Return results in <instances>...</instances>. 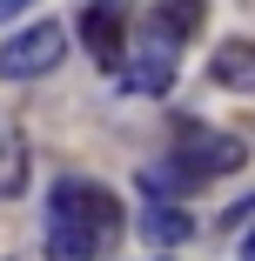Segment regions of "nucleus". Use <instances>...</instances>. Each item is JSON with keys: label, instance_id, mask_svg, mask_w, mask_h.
<instances>
[{"label": "nucleus", "instance_id": "obj_1", "mask_svg": "<svg viewBox=\"0 0 255 261\" xmlns=\"http://www.w3.org/2000/svg\"><path fill=\"white\" fill-rule=\"evenodd\" d=\"M61 61H67V27L61 20H34V27L7 34V47H0V74L7 81H40Z\"/></svg>", "mask_w": 255, "mask_h": 261}, {"label": "nucleus", "instance_id": "obj_2", "mask_svg": "<svg viewBox=\"0 0 255 261\" xmlns=\"http://www.w3.org/2000/svg\"><path fill=\"white\" fill-rule=\"evenodd\" d=\"M242 161H248V147H242L235 134L188 127V134L175 141V181H181V188H195V181H215V174H235Z\"/></svg>", "mask_w": 255, "mask_h": 261}, {"label": "nucleus", "instance_id": "obj_3", "mask_svg": "<svg viewBox=\"0 0 255 261\" xmlns=\"http://www.w3.org/2000/svg\"><path fill=\"white\" fill-rule=\"evenodd\" d=\"M47 215L87 228L94 241H108V234L121 228V201H114L108 188H94V181H54V194H47Z\"/></svg>", "mask_w": 255, "mask_h": 261}, {"label": "nucleus", "instance_id": "obj_4", "mask_svg": "<svg viewBox=\"0 0 255 261\" xmlns=\"http://www.w3.org/2000/svg\"><path fill=\"white\" fill-rule=\"evenodd\" d=\"M134 94H168L175 87V40L168 34H148L141 47H134V61H128V74H121Z\"/></svg>", "mask_w": 255, "mask_h": 261}, {"label": "nucleus", "instance_id": "obj_5", "mask_svg": "<svg viewBox=\"0 0 255 261\" xmlns=\"http://www.w3.org/2000/svg\"><path fill=\"white\" fill-rule=\"evenodd\" d=\"M81 40H87V54L101 61V67H121V54H128V40H121V20H114V7L108 0H94V7L81 14Z\"/></svg>", "mask_w": 255, "mask_h": 261}, {"label": "nucleus", "instance_id": "obj_6", "mask_svg": "<svg viewBox=\"0 0 255 261\" xmlns=\"http://www.w3.org/2000/svg\"><path fill=\"white\" fill-rule=\"evenodd\" d=\"M208 81L228 94H255V40H222L208 54Z\"/></svg>", "mask_w": 255, "mask_h": 261}, {"label": "nucleus", "instance_id": "obj_7", "mask_svg": "<svg viewBox=\"0 0 255 261\" xmlns=\"http://www.w3.org/2000/svg\"><path fill=\"white\" fill-rule=\"evenodd\" d=\"M155 27L181 47V40H195L201 27H208V0H155Z\"/></svg>", "mask_w": 255, "mask_h": 261}, {"label": "nucleus", "instance_id": "obj_8", "mask_svg": "<svg viewBox=\"0 0 255 261\" xmlns=\"http://www.w3.org/2000/svg\"><path fill=\"white\" fill-rule=\"evenodd\" d=\"M188 207H168V201H155L141 215V234H148V248H175V241H188Z\"/></svg>", "mask_w": 255, "mask_h": 261}, {"label": "nucleus", "instance_id": "obj_9", "mask_svg": "<svg viewBox=\"0 0 255 261\" xmlns=\"http://www.w3.org/2000/svg\"><path fill=\"white\" fill-rule=\"evenodd\" d=\"M94 234L87 228H74V221H54L47 215V261H94Z\"/></svg>", "mask_w": 255, "mask_h": 261}, {"label": "nucleus", "instance_id": "obj_10", "mask_svg": "<svg viewBox=\"0 0 255 261\" xmlns=\"http://www.w3.org/2000/svg\"><path fill=\"white\" fill-rule=\"evenodd\" d=\"M34 0H0V20H14V14H27Z\"/></svg>", "mask_w": 255, "mask_h": 261}, {"label": "nucleus", "instance_id": "obj_11", "mask_svg": "<svg viewBox=\"0 0 255 261\" xmlns=\"http://www.w3.org/2000/svg\"><path fill=\"white\" fill-rule=\"evenodd\" d=\"M248 261H255V234H248Z\"/></svg>", "mask_w": 255, "mask_h": 261}, {"label": "nucleus", "instance_id": "obj_12", "mask_svg": "<svg viewBox=\"0 0 255 261\" xmlns=\"http://www.w3.org/2000/svg\"><path fill=\"white\" fill-rule=\"evenodd\" d=\"M108 7H121V0H108Z\"/></svg>", "mask_w": 255, "mask_h": 261}, {"label": "nucleus", "instance_id": "obj_13", "mask_svg": "<svg viewBox=\"0 0 255 261\" xmlns=\"http://www.w3.org/2000/svg\"><path fill=\"white\" fill-rule=\"evenodd\" d=\"M0 147H7V141H0Z\"/></svg>", "mask_w": 255, "mask_h": 261}]
</instances>
